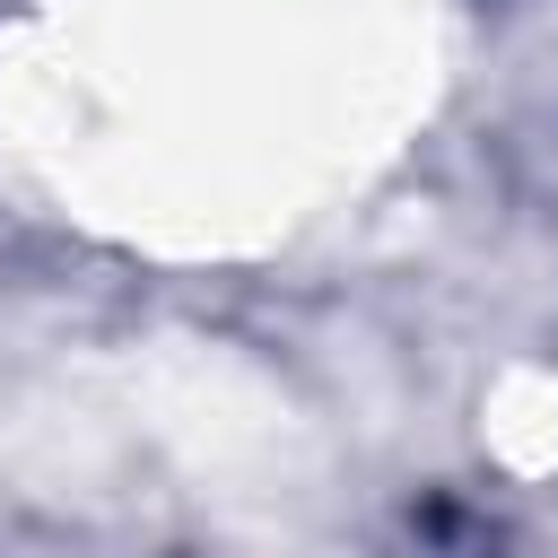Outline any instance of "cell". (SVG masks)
<instances>
[]
</instances>
